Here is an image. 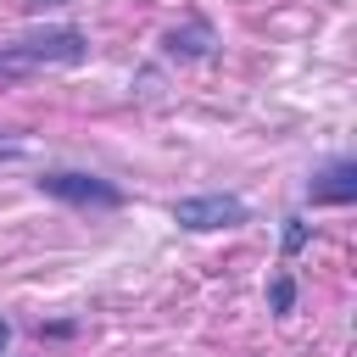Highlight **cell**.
I'll list each match as a JSON object with an SVG mask.
<instances>
[{
  "label": "cell",
  "mask_w": 357,
  "mask_h": 357,
  "mask_svg": "<svg viewBox=\"0 0 357 357\" xmlns=\"http://www.w3.org/2000/svg\"><path fill=\"white\" fill-rule=\"evenodd\" d=\"M89 56L84 28H45V33H22L11 45H0V78H33L45 67H78Z\"/></svg>",
  "instance_id": "1"
},
{
  "label": "cell",
  "mask_w": 357,
  "mask_h": 357,
  "mask_svg": "<svg viewBox=\"0 0 357 357\" xmlns=\"http://www.w3.org/2000/svg\"><path fill=\"white\" fill-rule=\"evenodd\" d=\"M307 240H312V223L307 218H284V257H296Z\"/></svg>",
  "instance_id": "7"
},
{
  "label": "cell",
  "mask_w": 357,
  "mask_h": 357,
  "mask_svg": "<svg viewBox=\"0 0 357 357\" xmlns=\"http://www.w3.org/2000/svg\"><path fill=\"white\" fill-rule=\"evenodd\" d=\"M6 346H11V324L0 318V357H6Z\"/></svg>",
  "instance_id": "9"
},
{
  "label": "cell",
  "mask_w": 357,
  "mask_h": 357,
  "mask_svg": "<svg viewBox=\"0 0 357 357\" xmlns=\"http://www.w3.org/2000/svg\"><path fill=\"white\" fill-rule=\"evenodd\" d=\"M290 307H296V279H290V273H273V284H268V312L284 318Z\"/></svg>",
  "instance_id": "6"
},
{
  "label": "cell",
  "mask_w": 357,
  "mask_h": 357,
  "mask_svg": "<svg viewBox=\"0 0 357 357\" xmlns=\"http://www.w3.org/2000/svg\"><path fill=\"white\" fill-rule=\"evenodd\" d=\"M307 201L312 206H351L357 201V162L351 156H335L329 167H318L307 178Z\"/></svg>",
  "instance_id": "4"
},
{
  "label": "cell",
  "mask_w": 357,
  "mask_h": 357,
  "mask_svg": "<svg viewBox=\"0 0 357 357\" xmlns=\"http://www.w3.org/2000/svg\"><path fill=\"white\" fill-rule=\"evenodd\" d=\"M251 218V206L240 195H184L173 201V223L190 234H212V229H240Z\"/></svg>",
  "instance_id": "3"
},
{
  "label": "cell",
  "mask_w": 357,
  "mask_h": 357,
  "mask_svg": "<svg viewBox=\"0 0 357 357\" xmlns=\"http://www.w3.org/2000/svg\"><path fill=\"white\" fill-rule=\"evenodd\" d=\"M22 151H28V139H6L0 134V156H22Z\"/></svg>",
  "instance_id": "8"
},
{
  "label": "cell",
  "mask_w": 357,
  "mask_h": 357,
  "mask_svg": "<svg viewBox=\"0 0 357 357\" xmlns=\"http://www.w3.org/2000/svg\"><path fill=\"white\" fill-rule=\"evenodd\" d=\"M39 190L61 206H78V212H117L123 206V190L100 173H78V167H50L39 173Z\"/></svg>",
  "instance_id": "2"
},
{
  "label": "cell",
  "mask_w": 357,
  "mask_h": 357,
  "mask_svg": "<svg viewBox=\"0 0 357 357\" xmlns=\"http://www.w3.org/2000/svg\"><path fill=\"white\" fill-rule=\"evenodd\" d=\"M162 50H167L173 61H206V56L218 50V33H212L206 17H190L184 28H167V33H162Z\"/></svg>",
  "instance_id": "5"
}]
</instances>
